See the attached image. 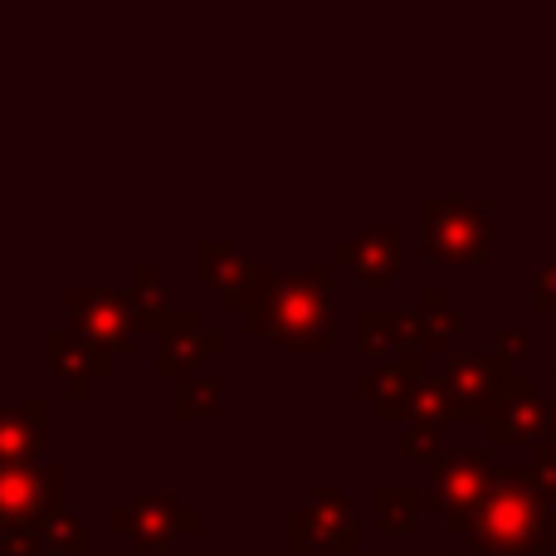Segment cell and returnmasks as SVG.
I'll use <instances>...</instances> for the list:
<instances>
[{"label":"cell","instance_id":"obj_1","mask_svg":"<svg viewBox=\"0 0 556 556\" xmlns=\"http://www.w3.org/2000/svg\"><path fill=\"white\" fill-rule=\"evenodd\" d=\"M552 483L532 469H498L489 498L469 522L464 556H547L552 538Z\"/></svg>","mask_w":556,"mask_h":556},{"label":"cell","instance_id":"obj_2","mask_svg":"<svg viewBox=\"0 0 556 556\" xmlns=\"http://www.w3.org/2000/svg\"><path fill=\"white\" fill-rule=\"evenodd\" d=\"M244 307H250V323L264 342L283 346V352H332V288H327V274L274 278Z\"/></svg>","mask_w":556,"mask_h":556},{"label":"cell","instance_id":"obj_3","mask_svg":"<svg viewBox=\"0 0 556 556\" xmlns=\"http://www.w3.org/2000/svg\"><path fill=\"white\" fill-rule=\"evenodd\" d=\"M493 479H498V464L483 450H440V459L430 464V489L425 498L434 503V513L444 518V532H469L479 503L489 498Z\"/></svg>","mask_w":556,"mask_h":556},{"label":"cell","instance_id":"obj_4","mask_svg":"<svg viewBox=\"0 0 556 556\" xmlns=\"http://www.w3.org/2000/svg\"><path fill=\"white\" fill-rule=\"evenodd\" d=\"M64 469H35V464H0V532H35L49 513L64 508Z\"/></svg>","mask_w":556,"mask_h":556},{"label":"cell","instance_id":"obj_5","mask_svg":"<svg viewBox=\"0 0 556 556\" xmlns=\"http://www.w3.org/2000/svg\"><path fill=\"white\" fill-rule=\"evenodd\" d=\"M503 376H508V366L498 362V352L450 356L444 371L434 376V386H440V395H444V415H450V420H489V405H493V395H498Z\"/></svg>","mask_w":556,"mask_h":556},{"label":"cell","instance_id":"obj_6","mask_svg":"<svg viewBox=\"0 0 556 556\" xmlns=\"http://www.w3.org/2000/svg\"><path fill=\"white\" fill-rule=\"evenodd\" d=\"M201 528L195 522V513L186 508L181 498H172V493H147V498L127 503V508L113 513V532L117 538H132L137 552L156 556V552H172L181 538H191V532Z\"/></svg>","mask_w":556,"mask_h":556},{"label":"cell","instance_id":"obj_7","mask_svg":"<svg viewBox=\"0 0 556 556\" xmlns=\"http://www.w3.org/2000/svg\"><path fill=\"white\" fill-rule=\"evenodd\" d=\"M493 444H538L552 434V410L542 405L532 376H503L498 395L489 405Z\"/></svg>","mask_w":556,"mask_h":556},{"label":"cell","instance_id":"obj_8","mask_svg":"<svg viewBox=\"0 0 556 556\" xmlns=\"http://www.w3.org/2000/svg\"><path fill=\"white\" fill-rule=\"evenodd\" d=\"M68 327L78 342H88L103 356H127L132 352V327L137 313L113 293H74L68 298Z\"/></svg>","mask_w":556,"mask_h":556},{"label":"cell","instance_id":"obj_9","mask_svg":"<svg viewBox=\"0 0 556 556\" xmlns=\"http://www.w3.org/2000/svg\"><path fill=\"white\" fill-rule=\"evenodd\" d=\"M425 381H430V376H425V356L420 352H401V356H386L366 381H356V395H366L381 420H395V415L415 410Z\"/></svg>","mask_w":556,"mask_h":556},{"label":"cell","instance_id":"obj_10","mask_svg":"<svg viewBox=\"0 0 556 556\" xmlns=\"http://www.w3.org/2000/svg\"><path fill=\"white\" fill-rule=\"evenodd\" d=\"M293 532H303V538L327 556H352L356 552V508L346 503V493L317 489L313 503L293 513Z\"/></svg>","mask_w":556,"mask_h":556},{"label":"cell","instance_id":"obj_11","mask_svg":"<svg viewBox=\"0 0 556 556\" xmlns=\"http://www.w3.org/2000/svg\"><path fill=\"white\" fill-rule=\"evenodd\" d=\"M45 352H49V362H54V376L64 381L68 401H84V395L93 391V381H103V376L113 371V356L93 352V346L78 342L74 332H54Z\"/></svg>","mask_w":556,"mask_h":556},{"label":"cell","instance_id":"obj_12","mask_svg":"<svg viewBox=\"0 0 556 556\" xmlns=\"http://www.w3.org/2000/svg\"><path fill=\"white\" fill-rule=\"evenodd\" d=\"M45 430L49 415L39 401H20L10 410H0V464H35Z\"/></svg>","mask_w":556,"mask_h":556},{"label":"cell","instance_id":"obj_13","mask_svg":"<svg viewBox=\"0 0 556 556\" xmlns=\"http://www.w3.org/2000/svg\"><path fill=\"white\" fill-rule=\"evenodd\" d=\"M356 346L366 356H401L420 352V323L415 313H362L356 317Z\"/></svg>","mask_w":556,"mask_h":556},{"label":"cell","instance_id":"obj_14","mask_svg":"<svg viewBox=\"0 0 556 556\" xmlns=\"http://www.w3.org/2000/svg\"><path fill=\"white\" fill-rule=\"evenodd\" d=\"M220 337L215 332H191V327H172V332L162 337V346H156V376H181L191 371V366H201L205 356H220Z\"/></svg>","mask_w":556,"mask_h":556},{"label":"cell","instance_id":"obj_15","mask_svg":"<svg viewBox=\"0 0 556 556\" xmlns=\"http://www.w3.org/2000/svg\"><path fill=\"white\" fill-rule=\"evenodd\" d=\"M440 440H444V415L430 405H415L405 415V434H401V454L410 464H434L440 459Z\"/></svg>","mask_w":556,"mask_h":556},{"label":"cell","instance_id":"obj_16","mask_svg":"<svg viewBox=\"0 0 556 556\" xmlns=\"http://www.w3.org/2000/svg\"><path fill=\"white\" fill-rule=\"evenodd\" d=\"M29 538L39 542V552L45 556H88V528L74 518V513H49L45 522H39Z\"/></svg>","mask_w":556,"mask_h":556},{"label":"cell","instance_id":"obj_17","mask_svg":"<svg viewBox=\"0 0 556 556\" xmlns=\"http://www.w3.org/2000/svg\"><path fill=\"white\" fill-rule=\"evenodd\" d=\"M425 493L420 489H381L376 493V518H381V532H415L420 528V513H425Z\"/></svg>","mask_w":556,"mask_h":556},{"label":"cell","instance_id":"obj_18","mask_svg":"<svg viewBox=\"0 0 556 556\" xmlns=\"http://www.w3.org/2000/svg\"><path fill=\"white\" fill-rule=\"evenodd\" d=\"M220 395H225V381H220V376H195V381L186 386L181 410H176V415H181V420H201V415H215V410H220V405H215Z\"/></svg>","mask_w":556,"mask_h":556},{"label":"cell","instance_id":"obj_19","mask_svg":"<svg viewBox=\"0 0 556 556\" xmlns=\"http://www.w3.org/2000/svg\"><path fill=\"white\" fill-rule=\"evenodd\" d=\"M532 450H538V454H532V464H528V469L538 473V479H547L552 489H556V440L547 434V440H538V444H532Z\"/></svg>","mask_w":556,"mask_h":556},{"label":"cell","instance_id":"obj_20","mask_svg":"<svg viewBox=\"0 0 556 556\" xmlns=\"http://www.w3.org/2000/svg\"><path fill=\"white\" fill-rule=\"evenodd\" d=\"M489 352H522V356H532V337H498Z\"/></svg>","mask_w":556,"mask_h":556},{"label":"cell","instance_id":"obj_21","mask_svg":"<svg viewBox=\"0 0 556 556\" xmlns=\"http://www.w3.org/2000/svg\"><path fill=\"white\" fill-rule=\"evenodd\" d=\"M293 556H317V547L303 538V532H293Z\"/></svg>","mask_w":556,"mask_h":556},{"label":"cell","instance_id":"obj_22","mask_svg":"<svg viewBox=\"0 0 556 556\" xmlns=\"http://www.w3.org/2000/svg\"><path fill=\"white\" fill-rule=\"evenodd\" d=\"M0 410H5V405H0Z\"/></svg>","mask_w":556,"mask_h":556}]
</instances>
